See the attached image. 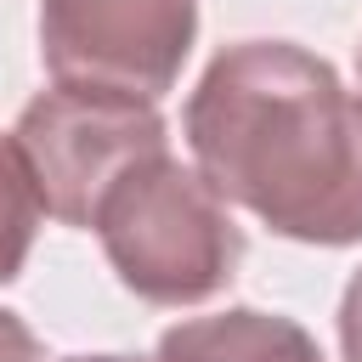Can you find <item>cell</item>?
Returning <instances> with one entry per match:
<instances>
[{
    "mask_svg": "<svg viewBox=\"0 0 362 362\" xmlns=\"http://www.w3.org/2000/svg\"><path fill=\"white\" fill-rule=\"evenodd\" d=\"M192 141L221 192H238L283 232H362V107L300 51H238L192 102Z\"/></svg>",
    "mask_w": 362,
    "mask_h": 362,
    "instance_id": "1",
    "label": "cell"
}]
</instances>
